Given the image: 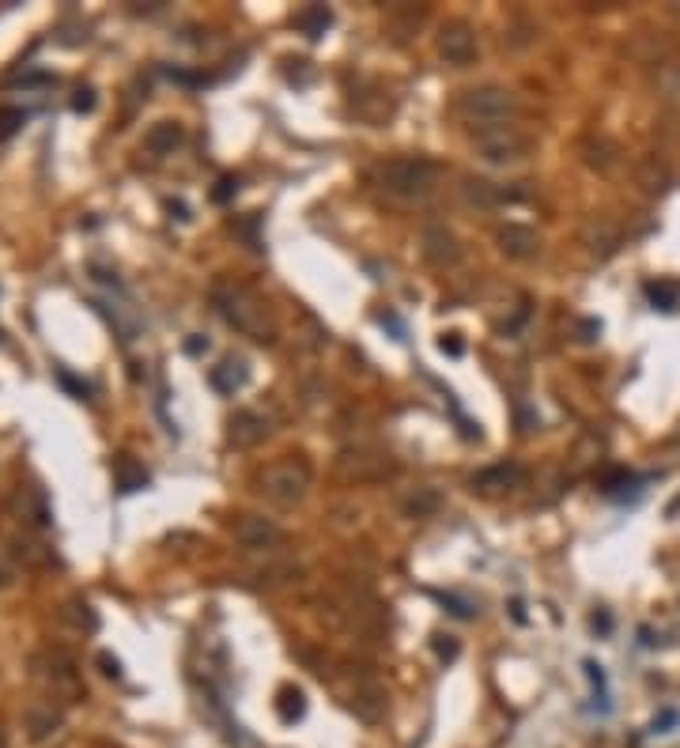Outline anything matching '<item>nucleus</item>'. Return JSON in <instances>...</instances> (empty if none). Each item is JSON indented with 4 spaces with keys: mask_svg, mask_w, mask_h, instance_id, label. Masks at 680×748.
<instances>
[{
    "mask_svg": "<svg viewBox=\"0 0 680 748\" xmlns=\"http://www.w3.org/2000/svg\"><path fill=\"white\" fill-rule=\"evenodd\" d=\"M208 299H212V306H216V314H220L223 322L231 325V329H238L242 337L257 340V344H272L276 322H272L269 303H265L254 288H246V284L223 276V280L212 284Z\"/></svg>",
    "mask_w": 680,
    "mask_h": 748,
    "instance_id": "1",
    "label": "nucleus"
},
{
    "mask_svg": "<svg viewBox=\"0 0 680 748\" xmlns=\"http://www.w3.org/2000/svg\"><path fill=\"white\" fill-rule=\"evenodd\" d=\"M439 174L442 167L427 155H397V159L378 163L374 186L397 201H424L427 193L439 186Z\"/></svg>",
    "mask_w": 680,
    "mask_h": 748,
    "instance_id": "2",
    "label": "nucleus"
},
{
    "mask_svg": "<svg viewBox=\"0 0 680 748\" xmlns=\"http://www.w3.org/2000/svg\"><path fill=\"white\" fill-rule=\"evenodd\" d=\"M454 114L461 121H469L476 129H492V125H510V118L518 114V95L510 87L499 84H480L461 91L454 99Z\"/></svg>",
    "mask_w": 680,
    "mask_h": 748,
    "instance_id": "3",
    "label": "nucleus"
},
{
    "mask_svg": "<svg viewBox=\"0 0 680 748\" xmlns=\"http://www.w3.org/2000/svg\"><path fill=\"white\" fill-rule=\"evenodd\" d=\"M31 665H34V677L50 688V696L57 699V703H76V699L87 696L84 680H80V665H76V658H72L68 650H61V646L38 650Z\"/></svg>",
    "mask_w": 680,
    "mask_h": 748,
    "instance_id": "4",
    "label": "nucleus"
},
{
    "mask_svg": "<svg viewBox=\"0 0 680 748\" xmlns=\"http://www.w3.org/2000/svg\"><path fill=\"white\" fill-rule=\"evenodd\" d=\"M310 480H314L310 465L291 454V458L272 461L257 484H261V495L269 499L272 507H295V503H303L306 492H310Z\"/></svg>",
    "mask_w": 680,
    "mask_h": 748,
    "instance_id": "5",
    "label": "nucleus"
},
{
    "mask_svg": "<svg viewBox=\"0 0 680 748\" xmlns=\"http://www.w3.org/2000/svg\"><path fill=\"white\" fill-rule=\"evenodd\" d=\"M473 148L492 167H518L529 155V136L518 133L514 125H492V129H476Z\"/></svg>",
    "mask_w": 680,
    "mask_h": 748,
    "instance_id": "6",
    "label": "nucleus"
},
{
    "mask_svg": "<svg viewBox=\"0 0 680 748\" xmlns=\"http://www.w3.org/2000/svg\"><path fill=\"white\" fill-rule=\"evenodd\" d=\"M420 254H424V261L435 265V269H454V265H461L465 250H461L458 235H454L446 223H427L424 235H420Z\"/></svg>",
    "mask_w": 680,
    "mask_h": 748,
    "instance_id": "7",
    "label": "nucleus"
},
{
    "mask_svg": "<svg viewBox=\"0 0 680 748\" xmlns=\"http://www.w3.org/2000/svg\"><path fill=\"white\" fill-rule=\"evenodd\" d=\"M235 541L246 552H276L284 544V529L272 518H261V514H242L235 522Z\"/></svg>",
    "mask_w": 680,
    "mask_h": 748,
    "instance_id": "8",
    "label": "nucleus"
},
{
    "mask_svg": "<svg viewBox=\"0 0 680 748\" xmlns=\"http://www.w3.org/2000/svg\"><path fill=\"white\" fill-rule=\"evenodd\" d=\"M439 57L446 61V65H458V68H465L476 57V31L465 23V19H450V23H442Z\"/></svg>",
    "mask_w": 680,
    "mask_h": 748,
    "instance_id": "9",
    "label": "nucleus"
},
{
    "mask_svg": "<svg viewBox=\"0 0 680 748\" xmlns=\"http://www.w3.org/2000/svg\"><path fill=\"white\" fill-rule=\"evenodd\" d=\"M61 722H65V711H61L57 699H34L31 707L23 711V730H27V737H31L34 745L50 741L53 733L61 730Z\"/></svg>",
    "mask_w": 680,
    "mask_h": 748,
    "instance_id": "10",
    "label": "nucleus"
},
{
    "mask_svg": "<svg viewBox=\"0 0 680 748\" xmlns=\"http://www.w3.org/2000/svg\"><path fill=\"white\" fill-rule=\"evenodd\" d=\"M269 416L265 412H257V408H242V412H235L231 416V424H227V442L235 446V450H250V446H257V442L269 439Z\"/></svg>",
    "mask_w": 680,
    "mask_h": 748,
    "instance_id": "11",
    "label": "nucleus"
},
{
    "mask_svg": "<svg viewBox=\"0 0 680 748\" xmlns=\"http://www.w3.org/2000/svg\"><path fill=\"white\" fill-rule=\"evenodd\" d=\"M461 201L469 208H503L510 201H522V189H507L499 182H488V178H465L461 182Z\"/></svg>",
    "mask_w": 680,
    "mask_h": 748,
    "instance_id": "12",
    "label": "nucleus"
},
{
    "mask_svg": "<svg viewBox=\"0 0 680 748\" xmlns=\"http://www.w3.org/2000/svg\"><path fill=\"white\" fill-rule=\"evenodd\" d=\"M499 250L510 261H529V257H537V250H541V238L526 223H507V227H499Z\"/></svg>",
    "mask_w": 680,
    "mask_h": 748,
    "instance_id": "13",
    "label": "nucleus"
},
{
    "mask_svg": "<svg viewBox=\"0 0 680 748\" xmlns=\"http://www.w3.org/2000/svg\"><path fill=\"white\" fill-rule=\"evenodd\" d=\"M526 480V469L522 465H514V461H503V465H492V469H484V473L473 476V492H510V488H518Z\"/></svg>",
    "mask_w": 680,
    "mask_h": 748,
    "instance_id": "14",
    "label": "nucleus"
},
{
    "mask_svg": "<svg viewBox=\"0 0 680 748\" xmlns=\"http://www.w3.org/2000/svg\"><path fill=\"white\" fill-rule=\"evenodd\" d=\"M246 378H250V371H246V363H242L238 356H227L220 367H212V371H208L212 390L223 393V397H235V393L246 386Z\"/></svg>",
    "mask_w": 680,
    "mask_h": 748,
    "instance_id": "15",
    "label": "nucleus"
},
{
    "mask_svg": "<svg viewBox=\"0 0 680 748\" xmlns=\"http://www.w3.org/2000/svg\"><path fill=\"white\" fill-rule=\"evenodd\" d=\"M186 140V129L178 121H155L152 129L144 133V148L152 155H174Z\"/></svg>",
    "mask_w": 680,
    "mask_h": 748,
    "instance_id": "16",
    "label": "nucleus"
},
{
    "mask_svg": "<svg viewBox=\"0 0 680 748\" xmlns=\"http://www.w3.org/2000/svg\"><path fill=\"white\" fill-rule=\"evenodd\" d=\"M329 23H333V12L325 4H306L295 12V31L306 34V38H322L329 31Z\"/></svg>",
    "mask_w": 680,
    "mask_h": 748,
    "instance_id": "17",
    "label": "nucleus"
},
{
    "mask_svg": "<svg viewBox=\"0 0 680 748\" xmlns=\"http://www.w3.org/2000/svg\"><path fill=\"white\" fill-rule=\"evenodd\" d=\"M114 484L121 492H140V488H148V469L129 454H121V458H114Z\"/></svg>",
    "mask_w": 680,
    "mask_h": 748,
    "instance_id": "18",
    "label": "nucleus"
},
{
    "mask_svg": "<svg viewBox=\"0 0 680 748\" xmlns=\"http://www.w3.org/2000/svg\"><path fill=\"white\" fill-rule=\"evenodd\" d=\"M276 714L284 718V722H299L306 714V699L299 688H280V696H276Z\"/></svg>",
    "mask_w": 680,
    "mask_h": 748,
    "instance_id": "19",
    "label": "nucleus"
},
{
    "mask_svg": "<svg viewBox=\"0 0 680 748\" xmlns=\"http://www.w3.org/2000/svg\"><path fill=\"white\" fill-rule=\"evenodd\" d=\"M61 616H65L72 628H80V631H95V628H99V616H95V609H91L87 601H68L65 609H61Z\"/></svg>",
    "mask_w": 680,
    "mask_h": 748,
    "instance_id": "20",
    "label": "nucleus"
},
{
    "mask_svg": "<svg viewBox=\"0 0 680 748\" xmlns=\"http://www.w3.org/2000/svg\"><path fill=\"white\" fill-rule=\"evenodd\" d=\"M646 295H650V303L658 306V310H677L680 284H665V280H658V284H646Z\"/></svg>",
    "mask_w": 680,
    "mask_h": 748,
    "instance_id": "21",
    "label": "nucleus"
},
{
    "mask_svg": "<svg viewBox=\"0 0 680 748\" xmlns=\"http://www.w3.org/2000/svg\"><path fill=\"white\" fill-rule=\"evenodd\" d=\"M435 507H439V492H435V488H416V495L405 499V510L416 514V518H420V514H431Z\"/></svg>",
    "mask_w": 680,
    "mask_h": 748,
    "instance_id": "22",
    "label": "nucleus"
},
{
    "mask_svg": "<svg viewBox=\"0 0 680 748\" xmlns=\"http://www.w3.org/2000/svg\"><path fill=\"white\" fill-rule=\"evenodd\" d=\"M23 121H27V114L19 106H0V140H12Z\"/></svg>",
    "mask_w": 680,
    "mask_h": 748,
    "instance_id": "23",
    "label": "nucleus"
},
{
    "mask_svg": "<svg viewBox=\"0 0 680 748\" xmlns=\"http://www.w3.org/2000/svg\"><path fill=\"white\" fill-rule=\"evenodd\" d=\"M435 654L442 662H454L458 658V639L454 635H435Z\"/></svg>",
    "mask_w": 680,
    "mask_h": 748,
    "instance_id": "24",
    "label": "nucleus"
},
{
    "mask_svg": "<svg viewBox=\"0 0 680 748\" xmlns=\"http://www.w3.org/2000/svg\"><path fill=\"white\" fill-rule=\"evenodd\" d=\"M72 110H76V114H91V110H95V91H91V87H80L76 99H72Z\"/></svg>",
    "mask_w": 680,
    "mask_h": 748,
    "instance_id": "25",
    "label": "nucleus"
},
{
    "mask_svg": "<svg viewBox=\"0 0 680 748\" xmlns=\"http://www.w3.org/2000/svg\"><path fill=\"white\" fill-rule=\"evenodd\" d=\"M439 348H442V352H446V356H454V359H458V356H465V344H461V337H458V333H446V337L439 340Z\"/></svg>",
    "mask_w": 680,
    "mask_h": 748,
    "instance_id": "26",
    "label": "nucleus"
},
{
    "mask_svg": "<svg viewBox=\"0 0 680 748\" xmlns=\"http://www.w3.org/2000/svg\"><path fill=\"white\" fill-rule=\"evenodd\" d=\"M235 189H238V182H235V178H223V182H220V186H216V189H212V201H227V197H231V193H235Z\"/></svg>",
    "mask_w": 680,
    "mask_h": 748,
    "instance_id": "27",
    "label": "nucleus"
},
{
    "mask_svg": "<svg viewBox=\"0 0 680 748\" xmlns=\"http://www.w3.org/2000/svg\"><path fill=\"white\" fill-rule=\"evenodd\" d=\"M99 665H102V673H106V677H121V665H118V658H110L106 650H102V654H99Z\"/></svg>",
    "mask_w": 680,
    "mask_h": 748,
    "instance_id": "28",
    "label": "nucleus"
},
{
    "mask_svg": "<svg viewBox=\"0 0 680 748\" xmlns=\"http://www.w3.org/2000/svg\"><path fill=\"white\" fill-rule=\"evenodd\" d=\"M186 348H189V352H193V356H197V352H201V348H208V340H201V337H197V340H189Z\"/></svg>",
    "mask_w": 680,
    "mask_h": 748,
    "instance_id": "29",
    "label": "nucleus"
},
{
    "mask_svg": "<svg viewBox=\"0 0 680 748\" xmlns=\"http://www.w3.org/2000/svg\"><path fill=\"white\" fill-rule=\"evenodd\" d=\"M0 748H8V733H4V726H0Z\"/></svg>",
    "mask_w": 680,
    "mask_h": 748,
    "instance_id": "30",
    "label": "nucleus"
}]
</instances>
